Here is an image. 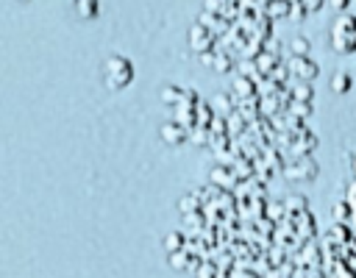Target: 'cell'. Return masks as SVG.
<instances>
[{
	"mask_svg": "<svg viewBox=\"0 0 356 278\" xmlns=\"http://www.w3.org/2000/svg\"><path fill=\"white\" fill-rule=\"evenodd\" d=\"M331 44L339 56L356 53V14H339L331 22Z\"/></svg>",
	"mask_w": 356,
	"mask_h": 278,
	"instance_id": "1",
	"label": "cell"
},
{
	"mask_svg": "<svg viewBox=\"0 0 356 278\" xmlns=\"http://www.w3.org/2000/svg\"><path fill=\"white\" fill-rule=\"evenodd\" d=\"M134 81V64L125 58V56H108L106 58V72H103V83H106V89H111V92H120V89H125L128 83Z\"/></svg>",
	"mask_w": 356,
	"mask_h": 278,
	"instance_id": "2",
	"label": "cell"
},
{
	"mask_svg": "<svg viewBox=\"0 0 356 278\" xmlns=\"http://www.w3.org/2000/svg\"><path fill=\"white\" fill-rule=\"evenodd\" d=\"M289 70H292L300 81H314V78H317V64H314V61H309L306 56H292Z\"/></svg>",
	"mask_w": 356,
	"mask_h": 278,
	"instance_id": "3",
	"label": "cell"
},
{
	"mask_svg": "<svg viewBox=\"0 0 356 278\" xmlns=\"http://www.w3.org/2000/svg\"><path fill=\"white\" fill-rule=\"evenodd\" d=\"M189 44H192L195 50H211V44H214V31H209L203 22L195 25L192 33H189Z\"/></svg>",
	"mask_w": 356,
	"mask_h": 278,
	"instance_id": "4",
	"label": "cell"
},
{
	"mask_svg": "<svg viewBox=\"0 0 356 278\" xmlns=\"http://www.w3.org/2000/svg\"><path fill=\"white\" fill-rule=\"evenodd\" d=\"M161 136H164V142H170V145H181V142L186 139V128H184L178 120H172V122H164V125H161Z\"/></svg>",
	"mask_w": 356,
	"mask_h": 278,
	"instance_id": "5",
	"label": "cell"
},
{
	"mask_svg": "<svg viewBox=\"0 0 356 278\" xmlns=\"http://www.w3.org/2000/svg\"><path fill=\"white\" fill-rule=\"evenodd\" d=\"M331 214H334V222H353V206L348 203V197L337 200Z\"/></svg>",
	"mask_w": 356,
	"mask_h": 278,
	"instance_id": "6",
	"label": "cell"
},
{
	"mask_svg": "<svg viewBox=\"0 0 356 278\" xmlns=\"http://www.w3.org/2000/svg\"><path fill=\"white\" fill-rule=\"evenodd\" d=\"M331 89H334V95H345V92L350 89V75H348L345 70L334 72V78H331Z\"/></svg>",
	"mask_w": 356,
	"mask_h": 278,
	"instance_id": "7",
	"label": "cell"
},
{
	"mask_svg": "<svg viewBox=\"0 0 356 278\" xmlns=\"http://www.w3.org/2000/svg\"><path fill=\"white\" fill-rule=\"evenodd\" d=\"M75 8H78V17L81 19L97 17V0H75Z\"/></svg>",
	"mask_w": 356,
	"mask_h": 278,
	"instance_id": "8",
	"label": "cell"
},
{
	"mask_svg": "<svg viewBox=\"0 0 356 278\" xmlns=\"http://www.w3.org/2000/svg\"><path fill=\"white\" fill-rule=\"evenodd\" d=\"M300 6H303L306 11H320V8H323V0H303Z\"/></svg>",
	"mask_w": 356,
	"mask_h": 278,
	"instance_id": "9",
	"label": "cell"
},
{
	"mask_svg": "<svg viewBox=\"0 0 356 278\" xmlns=\"http://www.w3.org/2000/svg\"><path fill=\"white\" fill-rule=\"evenodd\" d=\"M292 47H295V53H298V56H303V53H306V39H295V42H292Z\"/></svg>",
	"mask_w": 356,
	"mask_h": 278,
	"instance_id": "10",
	"label": "cell"
},
{
	"mask_svg": "<svg viewBox=\"0 0 356 278\" xmlns=\"http://www.w3.org/2000/svg\"><path fill=\"white\" fill-rule=\"evenodd\" d=\"M331 3H334V8H337L339 14H345V11H348V6H350V0H331Z\"/></svg>",
	"mask_w": 356,
	"mask_h": 278,
	"instance_id": "11",
	"label": "cell"
},
{
	"mask_svg": "<svg viewBox=\"0 0 356 278\" xmlns=\"http://www.w3.org/2000/svg\"><path fill=\"white\" fill-rule=\"evenodd\" d=\"M350 170H353V178H356V153H353V158H350Z\"/></svg>",
	"mask_w": 356,
	"mask_h": 278,
	"instance_id": "12",
	"label": "cell"
},
{
	"mask_svg": "<svg viewBox=\"0 0 356 278\" xmlns=\"http://www.w3.org/2000/svg\"><path fill=\"white\" fill-rule=\"evenodd\" d=\"M350 6H356V0H350Z\"/></svg>",
	"mask_w": 356,
	"mask_h": 278,
	"instance_id": "13",
	"label": "cell"
}]
</instances>
